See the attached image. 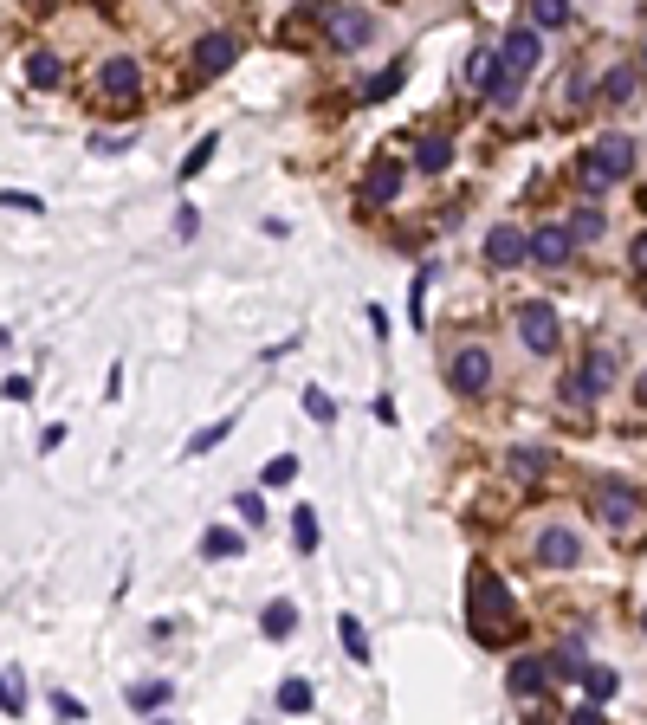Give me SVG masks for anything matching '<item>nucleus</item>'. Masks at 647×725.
Instances as JSON below:
<instances>
[{"label": "nucleus", "mask_w": 647, "mask_h": 725, "mask_svg": "<svg viewBox=\"0 0 647 725\" xmlns=\"http://www.w3.org/2000/svg\"><path fill=\"white\" fill-rule=\"evenodd\" d=\"M641 72H647V52H641Z\"/></svg>", "instance_id": "37998d69"}, {"label": "nucleus", "mask_w": 647, "mask_h": 725, "mask_svg": "<svg viewBox=\"0 0 647 725\" xmlns=\"http://www.w3.org/2000/svg\"><path fill=\"white\" fill-rule=\"evenodd\" d=\"M505 467H512L518 480H544V473H550V447H512Z\"/></svg>", "instance_id": "aec40b11"}, {"label": "nucleus", "mask_w": 647, "mask_h": 725, "mask_svg": "<svg viewBox=\"0 0 647 725\" xmlns=\"http://www.w3.org/2000/svg\"><path fill=\"white\" fill-rule=\"evenodd\" d=\"M233 512H240L246 525H266V505H259V492H240V505H233Z\"/></svg>", "instance_id": "c9c22d12"}, {"label": "nucleus", "mask_w": 647, "mask_h": 725, "mask_svg": "<svg viewBox=\"0 0 647 725\" xmlns=\"http://www.w3.org/2000/svg\"><path fill=\"white\" fill-rule=\"evenodd\" d=\"M563 234H570V246H596L602 240V208H576Z\"/></svg>", "instance_id": "412c9836"}, {"label": "nucleus", "mask_w": 647, "mask_h": 725, "mask_svg": "<svg viewBox=\"0 0 647 725\" xmlns=\"http://www.w3.org/2000/svg\"><path fill=\"white\" fill-rule=\"evenodd\" d=\"M130 706H136V713H156V706H169V680H143V687H130Z\"/></svg>", "instance_id": "cd10ccee"}, {"label": "nucleus", "mask_w": 647, "mask_h": 725, "mask_svg": "<svg viewBox=\"0 0 647 725\" xmlns=\"http://www.w3.org/2000/svg\"><path fill=\"white\" fill-rule=\"evenodd\" d=\"M492 52H499V65H505V72L518 78V85H525V78L538 72V59H544V33H538V26L525 20V26H512V33H505V39H499Z\"/></svg>", "instance_id": "7ed1b4c3"}, {"label": "nucleus", "mask_w": 647, "mask_h": 725, "mask_svg": "<svg viewBox=\"0 0 647 725\" xmlns=\"http://www.w3.org/2000/svg\"><path fill=\"white\" fill-rule=\"evenodd\" d=\"M0 208H26V214H39L46 201H39V195H20V188H7V195H0Z\"/></svg>", "instance_id": "4c0bfd02"}, {"label": "nucleus", "mask_w": 647, "mask_h": 725, "mask_svg": "<svg viewBox=\"0 0 647 725\" xmlns=\"http://www.w3.org/2000/svg\"><path fill=\"white\" fill-rule=\"evenodd\" d=\"M292 538H298V551H318V512H311V505L292 512Z\"/></svg>", "instance_id": "c85d7f7f"}, {"label": "nucleus", "mask_w": 647, "mask_h": 725, "mask_svg": "<svg viewBox=\"0 0 647 725\" xmlns=\"http://www.w3.org/2000/svg\"><path fill=\"white\" fill-rule=\"evenodd\" d=\"M486 259L492 266H525V227H492L486 234Z\"/></svg>", "instance_id": "dca6fc26"}, {"label": "nucleus", "mask_w": 647, "mask_h": 725, "mask_svg": "<svg viewBox=\"0 0 647 725\" xmlns=\"http://www.w3.org/2000/svg\"><path fill=\"white\" fill-rule=\"evenodd\" d=\"M233 59H240V39H233V33H208V39L195 46V85H214V78L227 72Z\"/></svg>", "instance_id": "9d476101"}, {"label": "nucleus", "mask_w": 647, "mask_h": 725, "mask_svg": "<svg viewBox=\"0 0 647 725\" xmlns=\"http://www.w3.org/2000/svg\"><path fill=\"white\" fill-rule=\"evenodd\" d=\"M259 635H266V641H292L298 635V603H285V596H279V603H266V615H259Z\"/></svg>", "instance_id": "f3484780"}, {"label": "nucleus", "mask_w": 647, "mask_h": 725, "mask_svg": "<svg viewBox=\"0 0 647 725\" xmlns=\"http://www.w3.org/2000/svg\"><path fill=\"white\" fill-rule=\"evenodd\" d=\"M246 551V538L240 531H227V525H214L208 538H201V557H240Z\"/></svg>", "instance_id": "bb28decb"}, {"label": "nucleus", "mask_w": 647, "mask_h": 725, "mask_svg": "<svg viewBox=\"0 0 647 725\" xmlns=\"http://www.w3.org/2000/svg\"><path fill=\"white\" fill-rule=\"evenodd\" d=\"M279 706H285V713H311V680H285Z\"/></svg>", "instance_id": "7c9ffc66"}, {"label": "nucleus", "mask_w": 647, "mask_h": 725, "mask_svg": "<svg viewBox=\"0 0 647 725\" xmlns=\"http://www.w3.org/2000/svg\"><path fill=\"white\" fill-rule=\"evenodd\" d=\"M518 337H525L531 357H550V350H557V337H563L557 311H550V305H525V311H518Z\"/></svg>", "instance_id": "423d86ee"}, {"label": "nucleus", "mask_w": 647, "mask_h": 725, "mask_svg": "<svg viewBox=\"0 0 647 725\" xmlns=\"http://www.w3.org/2000/svg\"><path fill=\"white\" fill-rule=\"evenodd\" d=\"M305 415L311 421H337V402H330L324 389H305Z\"/></svg>", "instance_id": "72a5a7b5"}, {"label": "nucleus", "mask_w": 647, "mask_h": 725, "mask_svg": "<svg viewBox=\"0 0 647 725\" xmlns=\"http://www.w3.org/2000/svg\"><path fill=\"white\" fill-rule=\"evenodd\" d=\"M563 408H570V415H583V408H596V395H589L583 382L570 376V382H563Z\"/></svg>", "instance_id": "f704fd0d"}, {"label": "nucleus", "mask_w": 647, "mask_h": 725, "mask_svg": "<svg viewBox=\"0 0 647 725\" xmlns=\"http://www.w3.org/2000/svg\"><path fill=\"white\" fill-rule=\"evenodd\" d=\"M324 33H330L337 52H363V46H376V13L369 7H330Z\"/></svg>", "instance_id": "20e7f679"}, {"label": "nucleus", "mask_w": 647, "mask_h": 725, "mask_svg": "<svg viewBox=\"0 0 647 725\" xmlns=\"http://www.w3.org/2000/svg\"><path fill=\"white\" fill-rule=\"evenodd\" d=\"M538 564H544V570L583 564V538H576L570 525H544V531H538Z\"/></svg>", "instance_id": "1a4fd4ad"}, {"label": "nucleus", "mask_w": 647, "mask_h": 725, "mask_svg": "<svg viewBox=\"0 0 647 725\" xmlns=\"http://www.w3.org/2000/svg\"><path fill=\"white\" fill-rule=\"evenodd\" d=\"M635 91H641V72H635V65L602 72V104H635Z\"/></svg>", "instance_id": "6ab92c4d"}, {"label": "nucleus", "mask_w": 647, "mask_h": 725, "mask_svg": "<svg viewBox=\"0 0 647 725\" xmlns=\"http://www.w3.org/2000/svg\"><path fill=\"white\" fill-rule=\"evenodd\" d=\"M576 246H570V234L563 227H538V234H525V259H538V266H563Z\"/></svg>", "instance_id": "4468645a"}, {"label": "nucleus", "mask_w": 647, "mask_h": 725, "mask_svg": "<svg viewBox=\"0 0 647 725\" xmlns=\"http://www.w3.org/2000/svg\"><path fill=\"white\" fill-rule=\"evenodd\" d=\"M576 680H583V693H589V700H596V706H609L615 693H622V680H615L609 667H583V674H576Z\"/></svg>", "instance_id": "5701e85b"}, {"label": "nucleus", "mask_w": 647, "mask_h": 725, "mask_svg": "<svg viewBox=\"0 0 647 725\" xmlns=\"http://www.w3.org/2000/svg\"><path fill=\"white\" fill-rule=\"evenodd\" d=\"M402 85H408V65H389V72H376V78L363 85V104H382V98H395Z\"/></svg>", "instance_id": "b1692460"}, {"label": "nucleus", "mask_w": 647, "mask_h": 725, "mask_svg": "<svg viewBox=\"0 0 647 725\" xmlns=\"http://www.w3.org/2000/svg\"><path fill=\"white\" fill-rule=\"evenodd\" d=\"M0 706H7V713H20V693H13L7 680H0Z\"/></svg>", "instance_id": "ea45409f"}, {"label": "nucleus", "mask_w": 647, "mask_h": 725, "mask_svg": "<svg viewBox=\"0 0 647 725\" xmlns=\"http://www.w3.org/2000/svg\"><path fill=\"white\" fill-rule=\"evenodd\" d=\"M641 622H647V615H641Z\"/></svg>", "instance_id": "c03bdc74"}, {"label": "nucleus", "mask_w": 647, "mask_h": 725, "mask_svg": "<svg viewBox=\"0 0 647 725\" xmlns=\"http://www.w3.org/2000/svg\"><path fill=\"white\" fill-rule=\"evenodd\" d=\"M98 85H104V98H110V104H130L136 91H143V72H136V59H104Z\"/></svg>", "instance_id": "ddd939ff"}, {"label": "nucleus", "mask_w": 647, "mask_h": 725, "mask_svg": "<svg viewBox=\"0 0 647 725\" xmlns=\"http://www.w3.org/2000/svg\"><path fill=\"white\" fill-rule=\"evenodd\" d=\"M59 78H65L59 52H46V46H39V52H26V85H33V91H52Z\"/></svg>", "instance_id": "a211bd4d"}, {"label": "nucleus", "mask_w": 647, "mask_h": 725, "mask_svg": "<svg viewBox=\"0 0 647 725\" xmlns=\"http://www.w3.org/2000/svg\"><path fill=\"white\" fill-rule=\"evenodd\" d=\"M52 713H59V719H85V700H72V693H52Z\"/></svg>", "instance_id": "e433bc0d"}, {"label": "nucleus", "mask_w": 647, "mask_h": 725, "mask_svg": "<svg viewBox=\"0 0 647 725\" xmlns=\"http://www.w3.org/2000/svg\"><path fill=\"white\" fill-rule=\"evenodd\" d=\"M615 376H622V369H615V357H609V350H589V357H583V369H576V382H583V389L596 395V402L615 389Z\"/></svg>", "instance_id": "2eb2a0df"}, {"label": "nucleus", "mask_w": 647, "mask_h": 725, "mask_svg": "<svg viewBox=\"0 0 647 725\" xmlns=\"http://www.w3.org/2000/svg\"><path fill=\"white\" fill-rule=\"evenodd\" d=\"M531 26L538 33H563L570 26V0H531Z\"/></svg>", "instance_id": "4be33fe9"}, {"label": "nucleus", "mask_w": 647, "mask_h": 725, "mask_svg": "<svg viewBox=\"0 0 647 725\" xmlns=\"http://www.w3.org/2000/svg\"><path fill=\"white\" fill-rule=\"evenodd\" d=\"M473 85H479V98H492V104H512L518 98V78L499 65V52H473Z\"/></svg>", "instance_id": "6e6552de"}, {"label": "nucleus", "mask_w": 647, "mask_h": 725, "mask_svg": "<svg viewBox=\"0 0 647 725\" xmlns=\"http://www.w3.org/2000/svg\"><path fill=\"white\" fill-rule=\"evenodd\" d=\"M337 635H343V654L363 667V661H369V635H363V622H356V615H337Z\"/></svg>", "instance_id": "a878e982"}, {"label": "nucleus", "mask_w": 647, "mask_h": 725, "mask_svg": "<svg viewBox=\"0 0 647 725\" xmlns=\"http://www.w3.org/2000/svg\"><path fill=\"white\" fill-rule=\"evenodd\" d=\"M298 480V454H279V460H266V486H292Z\"/></svg>", "instance_id": "473e14b6"}, {"label": "nucleus", "mask_w": 647, "mask_h": 725, "mask_svg": "<svg viewBox=\"0 0 647 725\" xmlns=\"http://www.w3.org/2000/svg\"><path fill=\"white\" fill-rule=\"evenodd\" d=\"M453 162V143L447 136H421V149H415V169H428V175H440Z\"/></svg>", "instance_id": "393cba45"}, {"label": "nucleus", "mask_w": 647, "mask_h": 725, "mask_svg": "<svg viewBox=\"0 0 647 725\" xmlns=\"http://www.w3.org/2000/svg\"><path fill=\"white\" fill-rule=\"evenodd\" d=\"M0 395H7V402H20V395H33V382H26V376H7V382H0Z\"/></svg>", "instance_id": "58836bf2"}, {"label": "nucleus", "mask_w": 647, "mask_h": 725, "mask_svg": "<svg viewBox=\"0 0 647 725\" xmlns=\"http://www.w3.org/2000/svg\"><path fill=\"white\" fill-rule=\"evenodd\" d=\"M214 149H220V136H201V143L188 149V162H182V182H195V175L208 169V162H214Z\"/></svg>", "instance_id": "c756f323"}, {"label": "nucleus", "mask_w": 647, "mask_h": 725, "mask_svg": "<svg viewBox=\"0 0 647 725\" xmlns=\"http://www.w3.org/2000/svg\"><path fill=\"white\" fill-rule=\"evenodd\" d=\"M447 382H453V395H486L492 389V350H479V344L453 350L447 357Z\"/></svg>", "instance_id": "39448f33"}, {"label": "nucleus", "mask_w": 647, "mask_h": 725, "mask_svg": "<svg viewBox=\"0 0 647 725\" xmlns=\"http://www.w3.org/2000/svg\"><path fill=\"white\" fill-rule=\"evenodd\" d=\"M628 175H635V143L628 136H596V149L583 156V182L602 195V188L628 182Z\"/></svg>", "instance_id": "f03ea898"}, {"label": "nucleus", "mask_w": 647, "mask_h": 725, "mask_svg": "<svg viewBox=\"0 0 647 725\" xmlns=\"http://www.w3.org/2000/svg\"><path fill=\"white\" fill-rule=\"evenodd\" d=\"M641 402H647V369H641Z\"/></svg>", "instance_id": "79ce46f5"}, {"label": "nucleus", "mask_w": 647, "mask_h": 725, "mask_svg": "<svg viewBox=\"0 0 647 725\" xmlns=\"http://www.w3.org/2000/svg\"><path fill=\"white\" fill-rule=\"evenodd\" d=\"M227 434H233V415H227V421H214V428H201L195 441H188V454H214V447L227 441Z\"/></svg>", "instance_id": "2f4dec72"}, {"label": "nucleus", "mask_w": 647, "mask_h": 725, "mask_svg": "<svg viewBox=\"0 0 647 725\" xmlns=\"http://www.w3.org/2000/svg\"><path fill=\"white\" fill-rule=\"evenodd\" d=\"M395 195H402V162L376 156V162H369V175H363V201H369V208H389Z\"/></svg>", "instance_id": "9b49d317"}, {"label": "nucleus", "mask_w": 647, "mask_h": 725, "mask_svg": "<svg viewBox=\"0 0 647 725\" xmlns=\"http://www.w3.org/2000/svg\"><path fill=\"white\" fill-rule=\"evenodd\" d=\"M596 512L609 518V525H635V518H641V486H628V480H596Z\"/></svg>", "instance_id": "0eeeda50"}, {"label": "nucleus", "mask_w": 647, "mask_h": 725, "mask_svg": "<svg viewBox=\"0 0 647 725\" xmlns=\"http://www.w3.org/2000/svg\"><path fill=\"white\" fill-rule=\"evenodd\" d=\"M466 603H473V635L486 641V648H505V641L518 635L512 590H505L492 570H473V583H466Z\"/></svg>", "instance_id": "f257e3e1"}, {"label": "nucleus", "mask_w": 647, "mask_h": 725, "mask_svg": "<svg viewBox=\"0 0 647 725\" xmlns=\"http://www.w3.org/2000/svg\"><path fill=\"white\" fill-rule=\"evenodd\" d=\"M635 266H641V272H647V234H641V240H635Z\"/></svg>", "instance_id": "a19ab883"}, {"label": "nucleus", "mask_w": 647, "mask_h": 725, "mask_svg": "<svg viewBox=\"0 0 647 725\" xmlns=\"http://www.w3.org/2000/svg\"><path fill=\"white\" fill-rule=\"evenodd\" d=\"M505 687H512V700H538V693L550 687V661L544 654H518L512 674H505Z\"/></svg>", "instance_id": "f8f14e48"}]
</instances>
